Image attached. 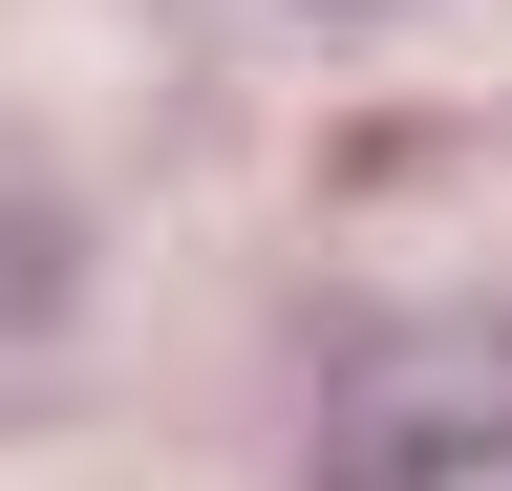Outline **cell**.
<instances>
[]
</instances>
